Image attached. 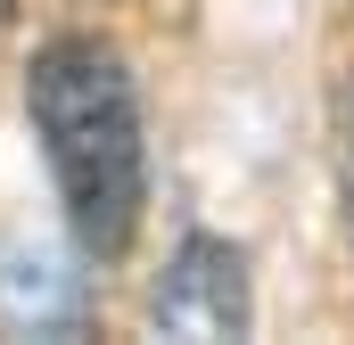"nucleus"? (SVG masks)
<instances>
[{"label":"nucleus","instance_id":"nucleus-1","mask_svg":"<svg viewBox=\"0 0 354 345\" xmlns=\"http://www.w3.org/2000/svg\"><path fill=\"white\" fill-rule=\"evenodd\" d=\"M25 115H33L75 247L91 263H115L149 214V140H140V90H132L124 50L91 33L41 41L25 66Z\"/></svg>","mask_w":354,"mask_h":345},{"label":"nucleus","instance_id":"nucleus-2","mask_svg":"<svg viewBox=\"0 0 354 345\" xmlns=\"http://www.w3.org/2000/svg\"><path fill=\"white\" fill-rule=\"evenodd\" d=\"M149 329L157 337H189V345H223L256 329V271H248V247L214 239V230H189L157 288H149Z\"/></svg>","mask_w":354,"mask_h":345},{"label":"nucleus","instance_id":"nucleus-3","mask_svg":"<svg viewBox=\"0 0 354 345\" xmlns=\"http://www.w3.org/2000/svg\"><path fill=\"white\" fill-rule=\"evenodd\" d=\"M0 329L17 337H66L83 329V271L50 247H8L0 255Z\"/></svg>","mask_w":354,"mask_h":345},{"label":"nucleus","instance_id":"nucleus-4","mask_svg":"<svg viewBox=\"0 0 354 345\" xmlns=\"http://www.w3.org/2000/svg\"><path fill=\"white\" fill-rule=\"evenodd\" d=\"M338 197H346V230H354V90H346V115H338Z\"/></svg>","mask_w":354,"mask_h":345},{"label":"nucleus","instance_id":"nucleus-5","mask_svg":"<svg viewBox=\"0 0 354 345\" xmlns=\"http://www.w3.org/2000/svg\"><path fill=\"white\" fill-rule=\"evenodd\" d=\"M8 17H17V0H0V25H8Z\"/></svg>","mask_w":354,"mask_h":345}]
</instances>
